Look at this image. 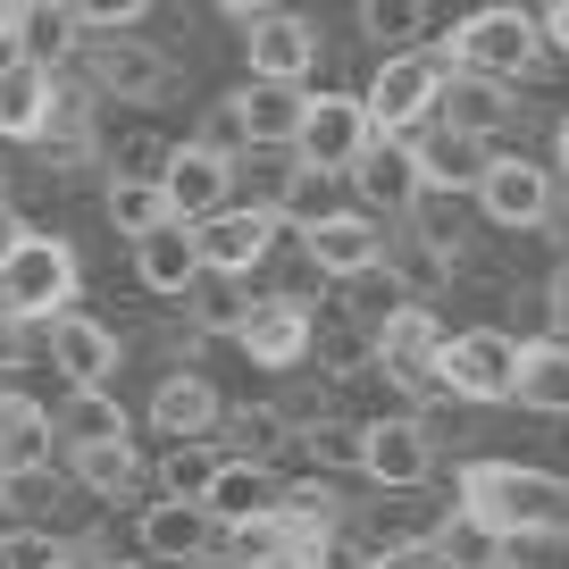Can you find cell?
<instances>
[{
  "label": "cell",
  "mask_w": 569,
  "mask_h": 569,
  "mask_svg": "<svg viewBox=\"0 0 569 569\" xmlns=\"http://www.w3.org/2000/svg\"><path fill=\"white\" fill-rule=\"evenodd\" d=\"M552 151H561V160H552V168H561V177H569V118L552 126Z\"/></svg>",
  "instance_id": "41"
},
{
  "label": "cell",
  "mask_w": 569,
  "mask_h": 569,
  "mask_svg": "<svg viewBox=\"0 0 569 569\" xmlns=\"http://www.w3.org/2000/svg\"><path fill=\"white\" fill-rule=\"evenodd\" d=\"M142 552H160V561H201L210 552V536H218V519L201 511V502H177V495H160L151 511H142Z\"/></svg>",
  "instance_id": "21"
},
{
  "label": "cell",
  "mask_w": 569,
  "mask_h": 569,
  "mask_svg": "<svg viewBox=\"0 0 569 569\" xmlns=\"http://www.w3.org/2000/svg\"><path fill=\"white\" fill-rule=\"evenodd\" d=\"M419 151V177L427 184H452V193H478V177H486V134H461V126H445V134H427V142H410Z\"/></svg>",
  "instance_id": "25"
},
{
  "label": "cell",
  "mask_w": 569,
  "mask_h": 569,
  "mask_svg": "<svg viewBox=\"0 0 569 569\" xmlns=\"http://www.w3.org/2000/svg\"><path fill=\"white\" fill-rule=\"evenodd\" d=\"M118 360H126V343L109 319H84V310H59L51 319V369L68 377V393H109Z\"/></svg>",
  "instance_id": "9"
},
{
  "label": "cell",
  "mask_w": 569,
  "mask_h": 569,
  "mask_svg": "<svg viewBox=\"0 0 569 569\" xmlns=\"http://www.w3.org/2000/svg\"><path fill=\"white\" fill-rule=\"evenodd\" d=\"M511 402H528V410H569V343H519V386H511Z\"/></svg>",
  "instance_id": "27"
},
{
  "label": "cell",
  "mask_w": 569,
  "mask_h": 569,
  "mask_svg": "<svg viewBox=\"0 0 569 569\" xmlns=\"http://www.w3.org/2000/svg\"><path fill=\"white\" fill-rule=\"evenodd\" d=\"M201 268L210 277H251V268L277 251V234H284V210L277 201H227L218 218H201Z\"/></svg>",
  "instance_id": "6"
},
{
  "label": "cell",
  "mask_w": 569,
  "mask_h": 569,
  "mask_svg": "<svg viewBox=\"0 0 569 569\" xmlns=\"http://www.w3.org/2000/svg\"><path fill=\"white\" fill-rule=\"evenodd\" d=\"M436 352H445V327H436V310L393 302L386 327H377V360H386V377H402V386H436Z\"/></svg>",
  "instance_id": "15"
},
{
  "label": "cell",
  "mask_w": 569,
  "mask_h": 569,
  "mask_svg": "<svg viewBox=\"0 0 569 569\" xmlns=\"http://www.w3.org/2000/svg\"><path fill=\"white\" fill-rule=\"evenodd\" d=\"M0 184H9V168H0Z\"/></svg>",
  "instance_id": "45"
},
{
  "label": "cell",
  "mask_w": 569,
  "mask_h": 569,
  "mask_svg": "<svg viewBox=\"0 0 569 569\" xmlns=\"http://www.w3.org/2000/svg\"><path fill=\"white\" fill-rule=\"evenodd\" d=\"M51 445H59V419L34 402V393L0 386V469H42Z\"/></svg>",
  "instance_id": "24"
},
{
  "label": "cell",
  "mask_w": 569,
  "mask_h": 569,
  "mask_svg": "<svg viewBox=\"0 0 569 569\" xmlns=\"http://www.w3.org/2000/svg\"><path fill=\"white\" fill-rule=\"evenodd\" d=\"M42 569H68V561H42Z\"/></svg>",
  "instance_id": "43"
},
{
  "label": "cell",
  "mask_w": 569,
  "mask_h": 569,
  "mask_svg": "<svg viewBox=\"0 0 569 569\" xmlns=\"http://www.w3.org/2000/svg\"><path fill=\"white\" fill-rule=\"evenodd\" d=\"M126 436V410L109 402V393H68V410H59V445H118Z\"/></svg>",
  "instance_id": "30"
},
{
  "label": "cell",
  "mask_w": 569,
  "mask_h": 569,
  "mask_svg": "<svg viewBox=\"0 0 569 569\" xmlns=\"http://www.w3.org/2000/svg\"><path fill=\"white\" fill-rule=\"evenodd\" d=\"M243 59L260 84H302L310 68H319V26L293 18V9H268V18L243 26Z\"/></svg>",
  "instance_id": "12"
},
{
  "label": "cell",
  "mask_w": 569,
  "mask_h": 569,
  "mask_svg": "<svg viewBox=\"0 0 569 569\" xmlns=\"http://www.w3.org/2000/svg\"><path fill=\"white\" fill-rule=\"evenodd\" d=\"M101 569H126V561H101Z\"/></svg>",
  "instance_id": "44"
},
{
  "label": "cell",
  "mask_w": 569,
  "mask_h": 569,
  "mask_svg": "<svg viewBox=\"0 0 569 569\" xmlns=\"http://www.w3.org/2000/svg\"><path fill=\"white\" fill-rule=\"evenodd\" d=\"M436 386H452L461 402H511L519 343L502 336V327H461V336H445V352H436Z\"/></svg>",
  "instance_id": "5"
},
{
  "label": "cell",
  "mask_w": 569,
  "mask_h": 569,
  "mask_svg": "<svg viewBox=\"0 0 569 569\" xmlns=\"http://www.w3.org/2000/svg\"><path fill=\"white\" fill-rule=\"evenodd\" d=\"M160 193H168V210H177L184 227H201V218H218L234 201V160L218 142H177L160 160Z\"/></svg>",
  "instance_id": "7"
},
{
  "label": "cell",
  "mask_w": 569,
  "mask_h": 569,
  "mask_svg": "<svg viewBox=\"0 0 569 569\" xmlns=\"http://www.w3.org/2000/svg\"><path fill=\"white\" fill-rule=\"evenodd\" d=\"M59 310H76V243L59 234H26L0 268V319L18 327H51Z\"/></svg>",
  "instance_id": "3"
},
{
  "label": "cell",
  "mask_w": 569,
  "mask_h": 569,
  "mask_svg": "<svg viewBox=\"0 0 569 569\" xmlns=\"http://www.w3.org/2000/svg\"><path fill=\"white\" fill-rule=\"evenodd\" d=\"M234 343H243L260 369H293V360L310 352V310L302 302H251V319L234 327Z\"/></svg>",
  "instance_id": "20"
},
{
  "label": "cell",
  "mask_w": 569,
  "mask_h": 569,
  "mask_svg": "<svg viewBox=\"0 0 569 569\" xmlns=\"http://www.w3.org/2000/svg\"><path fill=\"white\" fill-rule=\"evenodd\" d=\"M486 569H511V561H486Z\"/></svg>",
  "instance_id": "42"
},
{
  "label": "cell",
  "mask_w": 569,
  "mask_h": 569,
  "mask_svg": "<svg viewBox=\"0 0 569 569\" xmlns=\"http://www.w3.org/2000/svg\"><path fill=\"white\" fill-rule=\"evenodd\" d=\"M210 478H218V452H210V445H177V452L160 461V486H168L177 502H201V495H210Z\"/></svg>",
  "instance_id": "33"
},
{
  "label": "cell",
  "mask_w": 569,
  "mask_h": 569,
  "mask_svg": "<svg viewBox=\"0 0 569 569\" xmlns=\"http://www.w3.org/2000/svg\"><path fill=\"white\" fill-rule=\"evenodd\" d=\"M360 469H369L377 486H419L427 469H436V445H427L419 419H369L360 427Z\"/></svg>",
  "instance_id": "17"
},
{
  "label": "cell",
  "mask_w": 569,
  "mask_h": 569,
  "mask_svg": "<svg viewBox=\"0 0 569 569\" xmlns=\"http://www.w3.org/2000/svg\"><path fill=\"white\" fill-rule=\"evenodd\" d=\"M18 59H34V68H68L76 51H84V26H76L68 0H26V18H18V42H9Z\"/></svg>",
  "instance_id": "23"
},
{
  "label": "cell",
  "mask_w": 569,
  "mask_h": 569,
  "mask_svg": "<svg viewBox=\"0 0 569 569\" xmlns=\"http://www.w3.org/2000/svg\"><path fill=\"white\" fill-rule=\"evenodd\" d=\"M68 478L84 486V495H101V502H126V495L142 486V461H134V445H126V436H118V445H76V452H68Z\"/></svg>",
  "instance_id": "26"
},
{
  "label": "cell",
  "mask_w": 569,
  "mask_h": 569,
  "mask_svg": "<svg viewBox=\"0 0 569 569\" xmlns=\"http://www.w3.org/2000/svg\"><path fill=\"white\" fill-rule=\"evenodd\" d=\"M168 218H177V210H168L160 177H118V184H109V227H118L126 243H142V234L168 227Z\"/></svg>",
  "instance_id": "29"
},
{
  "label": "cell",
  "mask_w": 569,
  "mask_h": 569,
  "mask_svg": "<svg viewBox=\"0 0 569 569\" xmlns=\"http://www.w3.org/2000/svg\"><path fill=\"white\" fill-rule=\"evenodd\" d=\"M352 184H360V201L369 210H410V201L427 193V177H419V151H410V134H369V151L352 160Z\"/></svg>",
  "instance_id": "14"
},
{
  "label": "cell",
  "mask_w": 569,
  "mask_h": 569,
  "mask_svg": "<svg viewBox=\"0 0 569 569\" xmlns=\"http://www.w3.org/2000/svg\"><path fill=\"white\" fill-rule=\"evenodd\" d=\"M68 9H76L84 34H134V18L151 9V0H68Z\"/></svg>",
  "instance_id": "34"
},
{
  "label": "cell",
  "mask_w": 569,
  "mask_h": 569,
  "mask_svg": "<svg viewBox=\"0 0 569 569\" xmlns=\"http://www.w3.org/2000/svg\"><path fill=\"white\" fill-rule=\"evenodd\" d=\"M293 569H369V561H360V552H352V545H343V536H336V528H319V536H310V545H302V552H293Z\"/></svg>",
  "instance_id": "35"
},
{
  "label": "cell",
  "mask_w": 569,
  "mask_h": 569,
  "mask_svg": "<svg viewBox=\"0 0 569 569\" xmlns=\"http://www.w3.org/2000/svg\"><path fill=\"white\" fill-rule=\"evenodd\" d=\"M478 210L495 218V227H511V234L545 227V218H552V168L519 160V151H495L486 177H478Z\"/></svg>",
  "instance_id": "8"
},
{
  "label": "cell",
  "mask_w": 569,
  "mask_h": 569,
  "mask_svg": "<svg viewBox=\"0 0 569 569\" xmlns=\"http://www.w3.org/2000/svg\"><path fill=\"white\" fill-rule=\"evenodd\" d=\"M461 519L478 536H569V478L528 461H469L461 469Z\"/></svg>",
  "instance_id": "1"
},
{
  "label": "cell",
  "mask_w": 569,
  "mask_h": 569,
  "mask_svg": "<svg viewBox=\"0 0 569 569\" xmlns=\"http://www.w3.org/2000/svg\"><path fill=\"white\" fill-rule=\"evenodd\" d=\"M352 18H360V34H369V42H386V51H419L427 0H360Z\"/></svg>",
  "instance_id": "31"
},
{
  "label": "cell",
  "mask_w": 569,
  "mask_h": 569,
  "mask_svg": "<svg viewBox=\"0 0 569 569\" xmlns=\"http://www.w3.org/2000/svg\"><path fill=\"white\" fill-rule=\"evenodd\" d=\"M134 277H142V293H193L210 268H201V234L184 227V218H168V227H151L134 243Z\"/></svg>",
  "instance_id": "18"
},
{
  "label": "cell",
  "mask_w": 569,
  "mask_h": 569,
  "mask_svg": "<svg viewBox=\"0 0 569 569\" xmlns=\"http://www.w3.org/2000/svg\"><path fill=\"white\" fill-rule=\"evenodd\" d=\"M545 42L569 59V0H552V9H545Z\"/></svg>",
  "instance_id": "38"
},
{
  "label": "cell",
  "mask_w": 569,
  "mask_h": 569,
  "mask_svg": "<svg viewBox=\"0 0 569 569\" xmlns=\"http://www.w3.org/2000/svg\"><path fill=\"white\" fill-rule=\"evenodd\" d=\"M369 101H352V92H319V101H310V118H302V142H293V151H302L310 168H327V177H352V160L360 151H369Z\"/></svg>",
  "instance_id": "11"
},
{
  "label": "cell",
  "mask_w": 569,
  "mask_h": 569,
  "mask_svg": "<svg viewBox=\"0 0 569 569\" xmlns=\"http://www.w3.org/2000/svg\"><path fill=\"white\" fill-rule=\"evenodd\" d=\"M369 569H445V545H427V536H419V545H393V552H377Z\"/></svg>",
  "instance_id": "36"
},
{
  "label": "cell",
  "mask_w": 569,
  "mask_h": 569,
  "mask_svg": "<svg viewBox=\"0 0 569 569\" xmlns=\"http://www.w3.org/2000/svg\"><path fill=\"white\" fill-rule=\"evenodd\" d=\"M201 511H210L218 528L268 519V511H277V478H268V461H218V478H210V495H201Z\"/></svg>",
  "instance_id": "22"
},
{
  "label": "cell",
  "mask_w": 569,
  "mask_h": 569,
  "mask_svg": "<svg viewBox=\"0 0 569 569\" xmlns=\"http://www.w3.org/2000/svg\"><path fill=\"white\" fill-rule=\"evenodd\" d=\"M218 419H227V402H218L210 377H193V369L160 377V393H151V427H160L168 445H201Z\"/></svg>",
  "instance_id": "19"
},
{
  "label": "cell",
  "mask_w": 569,
  "mask_h": 569,
  "mask_svg": "<svg viewBox=\"0 0 569 569\" xmlns=\"http://www.w3.org/2000/svg\"><path fill=\"white\" fill-rule=\"evenodd\" d=\"M436 51L452 59V76H486V84H519V76L545 59V18H528L519 0H486L452 26Z\"/></svg>",
  "instance_id": "2"
},
{
  "label": "cell",
  "mask_w": 569,
  "mask_h": 569,
  "mask_svg": "<svg viewBox=\"0 0 569 569\" xmlns=\"http://www.w3.org/2000/svg\"><path fill=\"white\" fill-rule=\"evenodd\" d=\"M302 251L319 277H369L377 260H386V227H377L369 210H319L302 227Z\"/></svg>",
  "instance_id": "10"
},
{
  "label": "cell",
  "mask_w": 569,
  "mask_h": 569,
  "mask_svg": "<svg viewBox=\"0 0 569 569\" xmlns=\"http://www.w3.org/2000/svg\"><path fill=\"white\" fill-rule=\"evenodd\" d=\"M51 109H59V76L9 51L0 59V142H42Z\"/></svg>",
  "instance_id": "16"
},
{
  "label": "cell",
  "mask_w": 569,
  "mask_h": 569,
  "mask_svg": "<svg viewBox=\"0 0 569 569\" xmlns=\"http://www.w3.org/2000/svg\"><path fill=\"white\" fill-rule=\"evenodd\" d=\"M26 234H34V227H26V218H18V210H9V201H0V268H9V251H18V243H26Z\"/></svg>",
  "instance_id": "37"
},
{
  "label": "cell",
  "mask_w": 569,
  "mask_h": 569,
  "mask_svg": "<svg viewBox=\"0 0 569 569\" xmlns=\"http://www.w3.org/2000/svg\"><path fill=\"white\" fill-rule=\"evenodd\" d=\"M92 76H101V92H118V101H160V92H168V59L134 51L126 34H118V51L92 59Z\"/></svg>",
  "instance_id": "28"
},
{
  "label": "cell",
  "mask_w": 569,
  "mask_h": 569,
  "mask_svg": "<svg viewBox=\"0 0 569 569\" xmlns=\"http://www.w3.org/2000/svg\"><path fill=\"white\" fill-rule=\"evenodd\" d=\"M218 9H227V18H243V26H251V18H268V9H277V0H218Z\"/></svg>",
  "instance_id": "39"
},
{
  "label": "cell",
  "mask_w": 569,
  "mask_h": 569,
  "mask_svg": "<svg viewBox=\"0 0 569 569\" xmlns=\"http://www.w3.org/2000/svg\"><path fill=\"white\" fill-rule=\"evenodd\" d=\"M18 18H26V0H0V42H18Z\"/></svg>",
  "instance_id": "40"
},
{
  "label": "cell",
  "mask_w": 569,
  "mask_h": 569,
  "mask_svg": "<svg viewBox=\"0 0 569 569\" xmlns=\"http://www.w3.org/2000/svg\"><path fill=\"white\" fill-rule=\"evenodd\" d=\"M227 118H234V142L293 151V142H302V118H310V92L302 84H260V76H251V84L227 101Z\"/></svg>",
  "instance_id": "13"
},
{
  "label": "cell",
  "mask_w": 569,
  "mask_h": 569,
  "mask_svg": "<svg viewBox=\"0 0 569 569\" xmlns=\"http://www.w3.org/2000/svg\"><path fill=\"white\" fill-rule=\"evenodd\" d=\"M59 495H68V486H59L51 461H42V469H0V511H9V519H51Z\"/></svg>",
  "instance_id": "32"
},
{
  "label": "cell",
  "mask_w": 569,
  "mask_h": 569,
  "mask_svg": "<svg viewBox=\"0 0 569 569\" xmlns=\"http://www.w3.org/2000/svg\"><path fill=\"white\" fill-rule=\"evenodd\" d=\"M445 84H452V59L445 51H386V68L369 76V126L377 134H410V126L427 118V109L445 101Z\"/></svg>",
  "instance_id": "4"
}]
</instances>
